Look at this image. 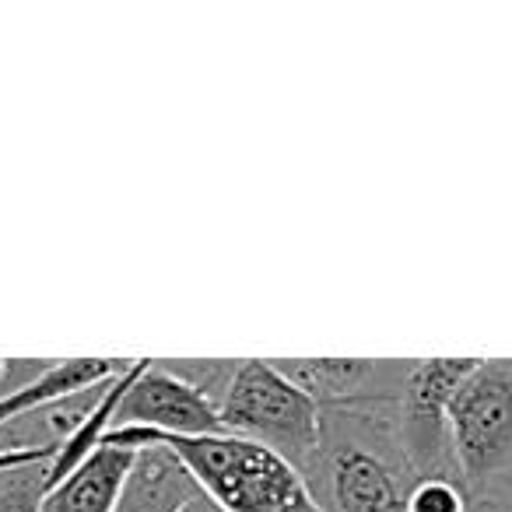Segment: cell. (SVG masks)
<instances>
[{"instance_id":"obj_3","label":"cell","mask_w":512,"mask_h":512,"mask_svg":"<svg viewBox=\"0 0 512 512\" xmlns=\"http://www.w3.org/2000/svg\"><path fill=\"white\" fill-rule=\"evenodd\" d=\"M449 449L470 488L512 481V362H477L449 404Z\"/></svg>"},{"instance_id":"obj_14","label":"cell","mask_w":512,"mask_h":512,"mask_svg":"<svg viewBox=\"0 0 512 512\" xmlns=\"http://www.w3.org/2000/svg\"><path fill=\"white\" fill-rule=\"evenodd\" d=\"M57 446H4L0 449V474H11V470L36 467V463H50Z\"/></svg>"},{"instance_id":"obj_2","label":"cell","mask_w":512,"mask_h":512,"mask_svg":"<svg viewBox=\"0 0 512 512\" xmlns=\"http://www.w3.org/2000/svg\"><path fill=\"white\" fill-rule=\"evenodd\" d=\"M218 411L228 435L260 442L292 463L320 449L323 407L267 358L235 362Z\"/></svg>"},{"instance_id":"obj_13","label":"cell","mask_w":512,"mask_h":512,"mask_svg":"<svg viewBox=\"0 0 512 512\" xmlns=\"http://www.w3.org/2000/svg\"><path fill=\"white\" fill-rule=\"evenodd\" d=\"M407 512H467V495L449 477H421L411 484Z\"/></svg>"},{"instance_id":"obj_4","label":"cell","mask_w":512,"mask_h":512,"mask_svg":"<svg viewBox=\"0 0 512 512\" xmlns=\"http://www.w3.org/2000/svg\"><path fill=\"white\" fill-rule=\"evenodd\" d=\"M120 425H144L155 432L176 435V439H197V435H225L218 400L200 390L193 379L162 369L148 358L137 379L130 383L127 397L116 414Z\"/></svg>"},{"instance_id":"obj_6","label":"cell","mask_w":512,"mask_h":512,"mask_svg":"<svg viewBox=\"0 0 512 512\" xmlns=\"http://www.w3.org/2000/svg\"><path fill=\"white\" fill-rule=\"evenodd\" d=\"M281 372L320 407L400 400L411 362H365V358H278Z\"/></svg>"},{"instance_id":"obj_5","label":"cell","mask_w":512,"mask_h":512,"mask_svg":"<svg viewBox=\"0 0 512 512\" xmlns=\"http://www.w3.org/2000/svg\"><path fill=\"white\" fill-rule=\"evenodd\" d=\"M481 358H421L411 362L400 407H404V446L418 467L432 470L449 449V404L470 379ZM453 453V449H449ZM428 477H435V470Z\"/></svg>"},{"instance_id":"obj_16","label":"cell","mask_w":512,"mask_h":512,"mask_svg":"<svg viewBox=\"0 0 512 512\" xmlns=\"http://www.w3.org/2000/svg\"><path fill=\"white\" fill-rule=\"evenodd\" d=\"M22 365H29V362H4V358H0V386H4V379L15 376V372L22 369ZM0 393H4V390H0Z\"/></svg>"},{"instance_id":"obj_10","label":"cell","mask_w":512,"mask_h":512,"mask_svg":"<svg viewBox=\"0 0 512 512\" xmlns=\"http://www.w3.org/2000/svg\"><path fill=\"white\" fill-rule=\"evenodd\" d=\"M144 362H148V358H137V362H130L120 376L109 379V383L95 393L92 404L85 407V414H81L78 425H74L71 432L57 442V453H53V460L46 463V491L57 488L67 474H74L88 456L99 453V449L106 446L109 432L116 428V414H120L123 397H127V390L137 379V372L144 369Z\"/></svg>"},{"instance_id":"obj_17","label":"cell","mask_w":512,"mask_h":512,"mask_svg":"<svg viewBox=\"0 0 512 512\" xmlns=\"http://www.w3.org/2000/svg\"><path fill=\"white\" fill-rule=\"evenodd\" d=\"M509 512H512V505H509Z\"/></svg>"},{"instance_id":"obj_8","label":"cell","mask_w":512,"mask_h":512,"mask_svg":"<svg viewBox=\"0 0 512 512\" xmlns=\"http://www.w3.org/2000/svg\"><path fill=\"white\" fill-rule=\"evenodd\" d=\"M330 491L337 512H407L411 488L379 453L344 446L330 463Z\"/></svg>"},{"instance_id":"obj_12","label":"cell","mask_w":512,"mask_h":512,"mask_svg":"<svg viewBox=\"0 0 512 512\" xmlns=\"http://www.w3.org/2000/svg\"><path fill=\"white\" fill-rule=\"evenodd\" d=\"M46 463L0 474V512H43Z\"/></svg>"},{"instance_id":"obj_1","label":"cell","mask_w":512,"mask_h":512,"mask_svg":"<svg viewBox=\"0 0 512 512\" xmlns=\"http://www.w3.org/2000/svg\"><path fill=\"white\" fill-rule=\"evenodd\" d=\"M106 446L141 453L151 446H169L197 477L200 491L225 512H327L292 460L242 435H176L144 425H120L109 432Z\"/></svg>"},{"instance_id":"obj_15","label":"cell","mask_w":512,"mask_h":512,"mask_svg":"<svg viewBox=\"0 0 512 512\" xmlns=\"http://www.w3.org/2000/svg\"><path fill=\"white\" fill-rule=\"evenodd\" d=\"M179 512H225V509H221V505L214 502V498H207L204 491H200V495H197V498H190V502H186Z\"/></svg>"},{"instance_id":"obj_9","label":"cell","mask_w":512,"mask_h":512,"mask_svg":"<svg viewBox=\"0 0 512 512\" xmlns=\"http://www.w3.org/2000/svg\"><path fill=\"white\" fill-rule=\"evenodd\" d=\"M200 495L197 477L190 474L176 449L151 446L134 453L116 512H179L190 498Z\"/></svg>"},{"instance_id":"obj_11","label":"cell","mask_w":512,"mask_h":512,"mask_svg":"<svg viewBox=\"0 0 512 512\" xmlns=\"http://www.w3.org/2000/svg\"><path fill=\"white\" fill-rule=\"evenodd\" d=\"M130 467H134V453L102 446L57 488L46 491L43 512H116Z\"/></svg>"},{"instance_id":"obj_7","label":"cell","mask_w":512,"mask_h":512,"mask_svg":"<svg viewBox=\"0 0 512 512\" xmlns=\"http://www.w3.org/2000/svg\"><path fill=\"white\" fill-rule=\"evenodd\" d=\"M127 365L130 362H120V358H64V362L46 365L32 379L18 383L15 390L0 393V428L25 414L43 411V407H57L81 393H95L109 379L120 376Z\"/></svg>"}]
</instances>
